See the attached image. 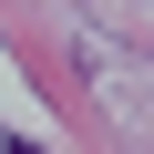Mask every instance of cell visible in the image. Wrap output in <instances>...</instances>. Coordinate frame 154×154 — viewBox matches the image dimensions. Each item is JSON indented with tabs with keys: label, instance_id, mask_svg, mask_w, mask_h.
Returning a JSON list of instances; mask_svg holds the SVG:
<instances>
[{
	"label": "cell",
	"instance_id": "cell-1",
	"mask_svg": "<svg viewBox=\"0 0 154 154\" xmlns=\"http://www.w3.org/2000/svg\"><path fill=\"white\" fill-rule=\"evenodd\" d=\"M11 154H41V144H31V134H11Z\"/></svg>",
	"mask_w": 154,
	"mask_h": 154
}]
</instances>
